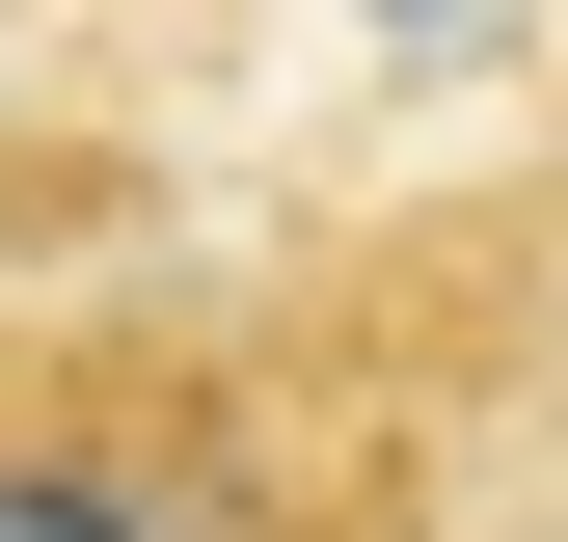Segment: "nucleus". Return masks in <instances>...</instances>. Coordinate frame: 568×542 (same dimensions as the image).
<instances>
[{
  "label": "nucleus",
  "instance_id": "1",
  "mask_svg": "<svg viewBox=\"0 0 568 542\" xmlns=\"http://www.w3.org/2000/svg\"><path fill=\"white\" fill-rule=\"evenodd\" d=\"M0 542H190V489L109 406H0Z\"/></svg>",
  "mask_w": 568,
  "mask_h": 542
}]
</instances>
